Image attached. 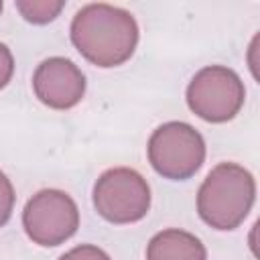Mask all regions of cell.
I'll return each mask as SVG.
<instances>
[{
    "instance_id": "cell-2",
    "label": "cell",
    "mask_w": 260,
    "mask_h": 260,
    "mask_svg": "<svg viewBox=\"0 0 260 260\" xmlns=\"http://www.w3.org/2000/svg\"><path fill=\"white\" fill-rule=\"evenodd\" d=\"M254 199L256 181L252 173L236 162H219L199 187L197 211L207 225L228 232L246 219Z\"/></svg>"
},
{
    "instance_id": "cell-4",
    "label": "cell",
    "mask_w": 260,
    "mask_h": 260,
    "mask_svg": "<svg viewBox=\"0 0 260 260\" xmlns=\"http://www.w3.org/2000/svg\"><path fill=\"white\" fill-rule=\"evenodd\" d=\"M93 207L110 223H134L150 209V187L134 169H110L93 185Z\"/></svg>"
},
{
    "instance_id": "cell-9",
    "label": "cell",
    "mask_w": 260,
    "mask_h": 260,
    "mask_svg": "<svg viewBox=\"0 0 260 260\" xmlns=\"http://www.w3.org/2000/svg\"><path fill=\"white\" fill-rule=\"evenodd\" d=\"M63 0H16V10L32 24H47L63 10Z\"/></svg>"
},
{
    "instance_id": "cell-6",
    "label": "cell",
    "mask_w": 260,
    "mask_h": 260,
    "mask_svg": "<svg viewBox=\"0 0 260 260\" xmlns=\"http://www.w3.org/2000/svg\"><path fill=\"white\" fill-rule=\"evenodd\" d=\"M22 228L39 246H59L79 228V211L75 201L59 189H43L35 193L22 211Z\"/></svg>"
},
{
    "instance_id": "cell-8",
    "label": "cell",
    "mask_w": 260,
    "mask_h": 260,
    "mask_svg": "<svg viewBox=\"0 0 260 260\" xmlns=\"http://www.w3.org/2000/svg\"><path fill=\"white\" fill-rule=\"evenodd\" d=\"M146 260H207L205 246L189 232L162 230L146 246Z\"/></svg>"
},
{
    "instance_id": "cell-11",
    "label": "cell",
    "mask_w": 260,
    "mask_h": 260,
    "mask_svg": "<svg viewBox=\"0 0 260 260\" xmlns=\"http://www.w3.org/2000/svg\"><path fill=\"white\" fill-rule=\"evenodd\" d=\"M59 260H112V258L98 246L81 244V246H75L69 252H65Z\"/></svg>"
},
{
    "instance_id": "cell-5",
    "label": "cell",
    "mask_w": 260,
    "mask_h": 260,
    "mask_svg": "<svg viewBox=\"0 0 260 260\" xmlns=\"http://www.w3.org/2000/svg\"><path fill=\"white\" fill-rule=\"evenodd\" d=\"M246 89L240 75L223 65H209L195 73L187 87V104L205 122L221 124L242 110Z\"/></svg>"
},
{
    "instance_id": "cell-7",
    "label": "cell",
    "mask_w": 260,
    "mask_h": 260,
    "mask_svg": "<svg viewBox=\"0 0 260 260\" xmlns=\"http://www.w3.org/2000/svg\"><path fill=\"white\" fill-rule=\"evenodd\" d=\"M35 95L53 110H69L77 106L85 93V75L65 57L45 59L32 75Z\"/></svg>"
},
{
    "instance_id": "cell-10",
    "label": "cell",
    "mask_w": 260,
    "mask_h": 260,
    "mask_svg": "<svg viewBox=\"0 0 260 260\" xmlns=\"http://www.w3.org/2000/svg\"><path fill=\"white\" fill-rule=\"evenodd\" d=\"M14 209V189L10 179L0 171V228L10 219Z\"/></svg>"
},
{
    "instance_id": "cell-13",
    "label": "cell",
    "mask_w": 260,
    "mask_h": 260,
    "mask_svg": "<svg viewBox=\"0 0 260 260\" xmlns=\"http://www.w3.org/2000/svg\"><path fill=\"white\" fill-rule=\"evenodd\" d=\"M0 12H2V2H0Z\"/></svg>"
},
{
    "instance_id": "cell-1",
    "label": "cell",
    "mask_w": 260,
    "mask_h": 260,
    "mask_svg": "<svg viewBox=\"0 0 260 260\" xmlns=\"http://www.w3.org/2000/svg\"><path fill=\"white\" fill-rule=\"evenodd\" d=\"M71 43L89 63L118 67L138 45V24L124 8L104 2L87 4L71 20Z\"/></svg>"
},
{
    "instance_id": "cell-12",
    "label": "cell",
    "mask_w": 260,
    "mask_h": 260,
    "mask_svg": "<svg viewBox=\"0 0 260 260\" xmlns=\"http://www.w3.org/2000/svg\"><path fill=\"white\" fill-rule=\"evenodd\" d=\"M12 73H14V57L10 49L4 43H0V89L8 85Z\"/></svg>"
},
{
    "instance_id": "cell-3",
    "label": "cell",
    "mask_w": 260,
    "mask_h": 260,
    "mask_svg": "<svg viewBox=\"0 0 260 260\" xmlns=\"http://www.w3.org/2000/svg\"><path fill=\"white\" fill-rule=\"evenodd\" d=\"M148 162L171 181L193 177L205 160V140L187 122H167L148 140Z\"/></svg>"
}]
</instances>
